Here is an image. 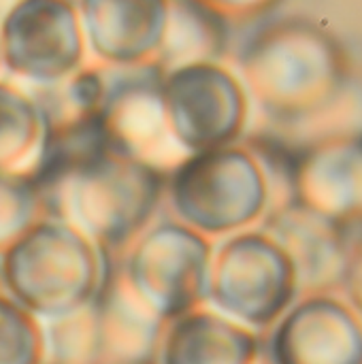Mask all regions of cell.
<instances>
[{"mask_svg": "<svg viewBox=\"0 0 362 364\" xmlns=\"http://www.w3.org/2000/svg\"><path fill=\"white\" fill-rule=\"evenodd\" d=\"M0 275L28 309L62 316L96 294L102 279V250L75 224L45 218L2 250Z\"/></svg>", "mask_w": 362, "mask_h": 364, "instance_id": "cell-1", "label": "cell"}, {"mask_svg": "<svg viewBox=\"0 0 362 364\" xmlns=\"http://www.w3.org/2000/svg\"><path fill=\"white\" fill-rule=\"evenodd\" d=\"M162 168L105 154L73 173L51 196L62 220L75 224L100 250L130 245L151 222L164 196Z\"/></svg>", "mask_w": 362, "mask_h": 364, "instance_id": "cell-2", "label": "cell"}, {"mask_svg": "<svg viewBox=\"0 0 362 364\" xmlns=\"http://www.w3.org/2000/svg\"><path fill=\"white\" fill-rule=\"evenodd\" d=\"M209 243L177 220L151 222L132 243L126 277L156 311L177 316L209 286Z\"/></svg>", "mask_w": 362, "mask_h": 364, "instance_id": "cell-3", "label": "cell"}, {"mask_svg": "<svg viewBox=\"0 0 362 364\" xmlns=\"http://www.w3.org/2000/svg\"><path fill=\"white\" fill-rule=\"evenodd\" d=\"M250 164L237 151L207 149L188 154L166 177L175 220L201 235H218L243 224L254 211Z\"/></svg>", "mask_w": 362, "mask_h": 364, "instance_id": "cell-4", "label": "cell"}, {"mask_svg": "<svg viewBox=\"0 0 362 364\" xmlns=\"http://www.w3.org/2000/svg\"><path fill=\"white\" fill-rule=\"evenodd\" d=\"M2 49L6 64L26 77L53 81L81 60L77 17L64 0H21L4 19Z\"/></svg>", "mask_w": 362, "mask_h": 364, "instance_id": "cell-5", "label": "cell"}, {"mask_svg": "<svg viewBox=\"0 0 362 364\" xmlns=\"http://www.w3.org/2000/svg\"><path fill=\"white\" fill-rule=\"evenodd\" d=\"M171 139L188 154L222 147L235 132L230 81L211 66H181L160 90Z\"/></svg>", "mask_w": 362, "mask_h": 364, "instance_id": "cell-6", "label": "cell"}, {"mask_svg": "<svg viewBox=\"0 0 362 364\" xmlns=\"http://www.w3.org/2000/svg\"><path fill=\"white\" fill-rule=\"evenodd\" d=\"M166 13V0H83L94 49L124 64L145 58L162 43Z\"/></svg>", "mask_w": 362, "mask_h": 364, "instance_id": "cell-7", "label": "cell"}, {"mask_svg": "<svg viewBox=\"0 0 362 364\" xmlns=\"http://www.w3.org/2000/svg\"><path fill=\"white\" fill-rule=\"evenodd\" d=\"M45 139L38 107L0 83V177H30Z\"/></svg>", "mask_w": 362, "mask_h": 364, "instance_id": "cell-8", "label": "cell"}, {"mask_svg": "<svg viewBox=\"0 0 362 364\" xmlns=\"http://www.w3.org/2000/svg\"><path fill=\"white\" fill-rule=\"evenodd\" d=\"M41 194L30 177H0V250L38 218Z\"/></svg>", "mask_w": 362, "mask_h": 364, "instance_id": "cell-9", "label": "cell"}, {"mask_svg": "<svg viewBox=\"0 0 362 364\" xmlns=\"http://www.w3.org/2000/svg\"><path fill=\"white\" fill-rule=\"evenodd\" d=\"M36 341L28 316L0 299V364H36Z\"/></svg>", "mask_w": 362, "mask_h": 364, "instance_id": "cell-10", "label": "cell"}]
</instances>
